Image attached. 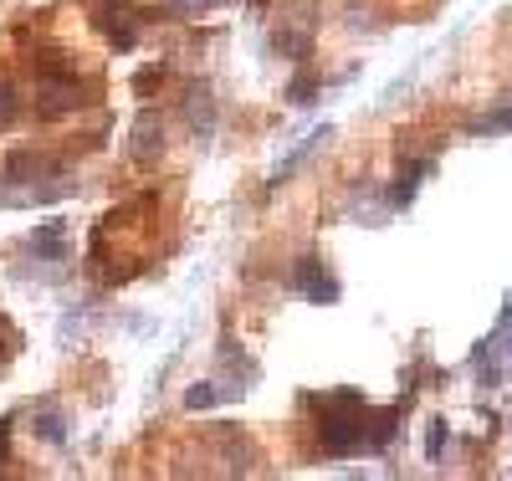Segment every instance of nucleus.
Listing matches in <instances>:
<instances>
[{
	"label": "nucleus",
	"instance_id": "nucleus-5",
	"mask_svg": "<svg viewBox=\"0 0 512 481\" xmlns=\"http://www.w3.org/2000/svg\"><path fill=\"white\" fill-rule=\"evenodd\" d=\"M98 26L113 36V47H118V52H134V47H139V31H144V21H139V16H128V6H118V0L98 11Z\"/></svg>",
	"mask_w": 512,
	"mask_h": 481
},
{
	"label": "nucleus",
	"instance_id": "nucleus-1",
	"mask_svg": "<svg viewBox=\"0 0 512 481\" xmlns=\"http://www.w3.org/2000/svg\"><path fill=\"white\" fill-rule=\"evenodd\" d=\"M318 441L328 456H354L369 446V405L359 389H333L318 400Z\"/></svg>",
	"mask_w": 512,
	"mask_h": 481
},
{
	"label": "nucleus",
	"instance_id": "nucleus-10",
	"mask_svg": "<svg viewBox=\"0 0 512 481\" xmlns=\"http://www.w3.org/2000/svg\"><path fill=\"white\" fill-rule=\"evenodd\" d=\"M159 154H164V128H159V118L144 113V118L134 123V159L149 164V159H159Z\"/></svg>",
	"mask_w": 512,
	"mask_h": 481
},
{
	"label": "nucleus",
	"instance_id": "nucleus-14",
	"mask_svg": "<svg viewBox=\"0 0 512 481\" xmlns=\"http://www.w3.org/2000/svg\"><path fill=\"white\" fill-rule=\"evenodd\" d=\"M472 134H482V139H487V134H512V103L497 108V113H487V118H477Z\"/></svg>",
	"mask_w": 512,
	"mask_h": 481
},
{
	"label": "nucleus",
	"instance_id": "nucleus-18",
	"mask_svg": "<svg viewBox=\"0 0 512 481\" xmlns=\"http://www.w3.org/2000/svg\"><path fill=\"white\" fill-rule=\"evenodd\" d=\"M11 461V420H0V466Z\"/></svg>",
	"mask_w": 512,
	"mask_h": 481
},
{
	"label": "nucleus",
	"instance_id": "nucleus-2",
	"mask_svg": "<svg viewBox=\"0 0 512 481\" xmlns=\"http://www.w3.org/2000/svg\"><path fill=\"white\" fill-rule=\"evenodd\" d=\"M88 98H82V82L72 72H47L41 77V93H36V113L41 118H62L72 108H82Z\"/></svg>",
	"mask_w": 512,
	"mask_h": 481
},
{
	"label": "nucleus",
	"instance_id": "nucleus-16",
	"mask_svg": "<svg viewBox=\"0 0 512 481\" xmlns=\"http://www.w3.org/2000/svg\"><path fill=\"white\" fill-rule=\"evenodd\" d=\"M169 6H175L180 16H205V11H221L226 0H169Z\"/></svg>",
	"mask_w": 512,
	"mask_h": 481
},
{
	"label": "nucleus",
	"instance_id": "nucleus-8",
	"mask_svg": "<svg viewBox=\"0 0 512 481\" xmlns=\"http://www.w3.org/2000/svg\"><path fill=\"white\" fill-rule=\"evenodd\" d=\"M26 246H31L36 256H47V261H62V256H67V221H47V226H36V231L26 236Z\"/></svg>",
	"mask_w": 512,
	"mask_h": 481
},
{
	"label": "nucleus",
	"instance_id": "nucleus-13",
	"mask_svg": "<svg viewBox=\"0 0 512 481\" xmlns=\"http://www.w3.org/2000/svg\"><path fill=\"white\" fill-rule=\"evenodd\" d=\"M221 400H226V395H221V389L210 384V379H205V384H190V389H185V410H210V405H221Z\"/></svg>",
	"mask_w": 512,
	"mask_h": 481
},
{
	"label": "nucleus",
	"instance_id": "nucleus-7",
	"mask_svg": "<svg viewBox=\"0 0 512 481\" xmlns=\"http://www.w3.org/2000/svg\"><path fill=\"white\" fill-rule=\"evenodd\" d=\"M436 169V159H415V164H405L400 174H395V185H390V195H384V205H410L415 200V190H420V180Z\"/></svg>",
	"mask_w": 512,
	"mask_h": 481
},
{
	"label": "nucleus",
	"instance_id": "nucleus-15",
	"mask_svg": "<svg viewBox=\"0 0 512 481\" xmlns=\"http://www.w3.org/2000/svg\"><path fill=\"white\" fill-rule=\"evenodd\" d=\"M446 441H451V425L446 420H431V430H425V461H441Z\"/></svg>",
	"mask_w": 512,
	"mask_h": 481
},
{
	"label": "nucleus",
	"instance_id": "nucleus-17",
	"mask_svg": "<svg viewBox=\"0 0 512 481\" xmlns=\"http://www.w3.org/2000/svg\"><path fill=\"white\" fill-rule=\"evenodd\" d=\"M11 118H16V98H11V87L0 82V128H6Z\"/></svg>",
	"mask_w": 512,
	"mask_h": 481
},
{
	"label": "nucleus",
	"instance_id": "nucleus-12",
	"mask_svg": "<svg viewBox=\"0 0 512 481\" xmlns=\"http://www.w3.org/2000/svg\"><path fill=\"white\" fill-rule=\"evenodd\" d=\"M185 113H190V123H200V134H210V118H216V108H210V87H195Z\"/></svg>",
	"mask_w": 512,
	"mask_h": 481
},
{
	"label": "nucleus",
	"instance_id": "nucleus-11",
	"mask_svg": "<svg viewBox=\"0 0 512 481\" xmlns=\"http://www.w3.org/2000/svg\"><path fill=\"white\" fill-rule=\"evenodd\" d=\"M313 98H318V77H313V72H297V77L287 82V103H292V108H308Z\"/></svg>",
	"mask_w": 512,
	"mask_h": 481
},
{
	"label": "nucleus",
	"instance_id": "nucleus-4",
	"mask_svg": "<svg viewBox=\"0 0 512 481\" xmlns=\"http://www.w3.org/2000/svg\"><path fill=\"white\" fill-rule=\"evenodd\" d=\"M297 292H303L308 302H338V292H344V287H338V277L323 267V256H303V261H297Z\"/></svg>",
	"mask_w": 512,
	"mask_h": 481
},
{
	"label": "nucleus",
	"instance_id": "nucleus-9",
	"mask_svg": "<svg viewBox=\"0 0 512 481\" xmlns=\"http://www.w3.org/2000/svg\"><path fill=\"white\" fill-rule=\"evenodd\" d=\"M31 430H36V441H47V446H67V415L57 405L31 410Z\"/></svg>",
	"mask_w": 512,
	"mask_h": 481
},
{
	"label": "nucleus",
	"instance_id": "nucleus-6",
	"mask_svg": "<svg viewBox=\"0 0 512 481\" xmlns=\"http://www.w3.org/2000/svg\"><path fill=\"white\" fill-rule=\"evenodd\" d=\"M328 139H333V128H328V123H323V128H313V134H303V144H297V149H287V159L272 169V185H287V174H292L297 164H303L308 154H318Z\"/></svg>",
	"mask_w": 512,
	"mask_h": 481
},
{
	"label": "nucleus",
	"instance_id": "nucleus-19",
	"mask_svg": "<svg viewBox=\"0 0 512 481\" xmlns=\"http://www.w3.org/2000/svg\"><path fill=\"white\" fill-rule=\"evenodd\" d=\"M507 323H512V308H507Z\"/></svg>",
	"mask_w": 512,
	"mask_h": 481
},
{
	"label": "nucleus",
	"instance_id": "nucleus-3",
	"mask_svg": "<svg viewBox=\"0 0 512 481\" xmlns=\"http://www.w3.org/2000/svg\"><path fill=\"white\" fill-rule=\"evenodd\" d=\"M308 0H297L292 6V16H282L277 21V36H272V47L282 52V57H292V62H303L308 57V47H313V21H308Z\"/></svg>",
	"mask_w": 512,
	"mask_h": 481
}]
</instances>
